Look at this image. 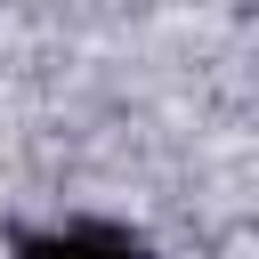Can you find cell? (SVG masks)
Instances as JSON below:
<instances>
[{"instance_id": "6da1fadb", "label": "cell", "mask_w": 259, "mask_h": 259, "mask_svg": "<svg viewBox=\"0 0 259 259\" xmlns=\"http://www.w3.org/2000/svg\"><path fill=\"white\" fill-rule=\"evenodd\" d=\"M16 259H154L130 227H97V219H81V227H49V235H24V251Z\"/></svg>"}]
</instances>
